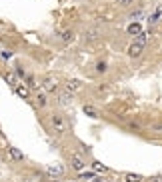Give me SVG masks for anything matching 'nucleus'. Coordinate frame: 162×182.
Here are the masks:
<instances>
[{
    "label": "nucleus",
    "instance_id": "nucleus-1",
    "mask_svg": "<svg viewBox=\"0 0 162 182\" xmlns=\"http://www.w3.org/2000/svg\"><path fill=\"white\" fill-rule=\"evenodd\" d=\"M50 128H52L56 134H64L66 130H68L66 118L62 116L60 112H52V114H50Z\"/></svg>",
    "mask_w": 162,
    "mask_h": 182
},
{
    "label": "nucleus",
    "instance_id": "nucleus-2",
    "mask_svg": "<svg viewBox=\"0 0 162 182\" xmlns=\"http://www.w3.org/2000/svg\"><path fill=\"white\" fill-rule=\"evenodd\" d=\"M144 46H146V36L140 34L138 40H134V42L128 46V56H130V58H138L140 54L144 52Z\"/></svg>",
    "mask_w": 162,
    "mask_h": 182
},
{
    "label": "nucleus",
    "instance_id": "nucleus-3",
    "mask_svg": "<svg viewBox=\"0 0 162 182\" xmlns=\"http://www.w3.org/2000/svg\"><path fill=\"white\" fill-rule=\"evenodd\" d=\"M84 166H86V162L82 160V156H78V154H72V156H70V168H72V170L82 172Z\"/></svg>",
    "mask_w": 162,
    "mask_h": 182
},
{
    "label": "nucleus",
    "instance_id": "nucleus-4",
    "mask_svg": "<svg viewBox=\"0 0 162 182\" xmlns=\"http://www.w3.org/2000/svg\"><path fill=\"white\" fill-rule=\"evenodd\" d=\"M8 156H10V160L12 162H24V152L22 150H18L16 146H8Z\"/></svg>",
    "mask_w": 162,
    "mask_h": 182
},
{
    "label": "nucleus",
    "instance_id": "nucleus-5",
    "mask_svg": "<svg viewBox=\"0 0 162 182\" xmlns=\"http://www.w3.org/2000/svg\"><path fill=\"white\" fill-rule=\"evenodd\" d=\"M72 100H74V92L64 88V90L60 92V96H58V102L62 104V106H66V104H72Z\"/></svg>",
    "mask_w": 162,
    "mask_h": 182
},
{
    "label": "nucleus",
    "instance_id": "nucleus-6",
    "mask_svg": "<svg viewBox=\"0 0 162 182\" xmlns=\"http://www.w3.org/2000/svg\"><path fill=\"white\" fill-rule=\"evenodd\" d=\"M74 30L72 28H66V30H62V32H58V40L60 42H64V44H70L72 40H74Z\"/></svg>",
    "mask_w": 162,
    "mask_h": 182
},
{
    "label": "nucleus",
    "instance_id": "nucleus-7",
    "mask_svg": "<svg viewBox=\"0 0 162 182\" xmlns=\"http://www.w3.org/2000/svg\"><path fill=\"white\" fill-rule=\"evenodd\" d=\"M46 172H48V176H52V178H60V176L64 174V168H62L60 164H52V166L46 168Z\"/></svg>",
    "mask_w": 162,
    "mask_h": 182
},
{
    "label": "nucleus",
    "instance_id": "nucleus-8",
    "mask_svg": "<svg viewBox=\"0 0 162 182\" xmlns=\"http://www.w3.org/2000/svg\"><path fill=\"white\" fill-rule=\"evenodd\" d=\"M34 98H36V104H38L40 108H46V104H48V98H46V92L38 90L36 94H34Z\"/></svg>",
    "mask_w": 162,
    "mask_h": 182
},
{
    "label": "nucleus",
    "instance_id": "nucleus-9",
    "mask_svg": "<svg viewBox=\"0 0 162 182\" xmlns=\"http://www.w3.org/2000/svg\"><path fill=\"white\" fill-rule=\"evenodd\" d=\"M42 84H44V88H46L48 92H54V90H56V86H58V84H56V80H54L52 76L44 78V80H42Z\"/></svg>",
    "mask_w": 162,
    "mask_h": 182
},
{
    "label": "nucleus",
    "instance_id": "nucleus-10",
    "mask_svg": "<svg viewBox=\"0 0 162 182\" xmlns=\"http://www.w3.org/2000/svg\"><path fill=\"white\" fill-rule=\"evenodd\" d=\"M66 88H68V90H72V92H76V90H80V88H82V82H80V80H76V78L66 80Z\"/></svg>",
    "mask_w": 162,
    "mask_h": 182
},
{
    "label": "nucleus",
    "instance_id": "nucleus-11",
    "mask_svg": "<svg viewBox=\"0 0 162 182\" xmlns=\"http://www.w3.org/2000/svg\"><path fill=\"white\" fill-rule=\"evenodd\" d=\"M140 32H142V26H140L138 22H132L128 26V34L130 36H140Z\"/></svg>",
    "mask_w": 162,
    "mask_h": 182
},
{
    "label": "nucleus",
    "instance_id": "nucleus-12",
    "mask_svg": "<svg viewBox=\"0 0 162 182\" xmlns=\"http://www.w3.org/2000/svg\"><path fill=\"white\" fill-rule=\"evenodd\" d=\"M124 180H126V182H142L144 176L136 174V172H128V174H124Z\"/></svg>",
    "mask_w": 162,
    "mask_h": 182
},
{
    "label": "nucleus",
    "instance_id": "nucleus-13",
    "mask_svg": "<svg viewBox=\"0 0 162 182\" xmlns=\"http://www.w3.org/2000/svg\"><path fill=\"white\" fill-rule=\"evenodd\" d=\"M98 36H100V32H98L96 28H92V30H86V36L84 38H86V42H94Z\"/></svg>",
    "mask_w": 162,
    "mask_h": 182
},
{
    "label": "nucleus",
    "instance_id": "nucleus-14",
    "mask_svg": "<svg viewBox=\"0 0 162 182\" xmlns=\"http://www.w3.org/2000/svg\"><path fill=\"white\" fill-rule=\"evenodd\" d=\"M160 16H162V6H158V8H156V12L150 16V18H148V22H150V24H156V22L160 20Z\"/></svg>",
    "mask_w": 162,
    "mask_h": 182
},
{
    "label": "nucleus",
    "instance_id": "nucleus-15",
    "mask_svg": "<svg viewBox=\"0 0 162 182\" xmlns=\"http://www.w3.org/2000/svg\"><path fill=\"white\" fill-rule=\"evenodd\" d=\"M106 70H108V64H106V60H98V62H96V72H98V74H104Z\"/></svg>",
    "mask_w": 162,
    "mask_h": 182
},
{
    "label": "nucleus",
    "instance_id": "nucleus-16",
    "mask_svg": "<svg viewBox=\"0 0 162 182\" xmlns=\"http://www.w3.org/2000/svg\"><path fill=\"white\" fill-rule=\"evenodd\" d=\"M16 92H18L20 98H28V96H30V90H28L26 86H16Z\"/></svg>",
    "mask_w": 162,
    "mask_h": 182
},
{
    "label": "nucleus",
    "instance_id": "nucleus-17",
    "mask_svg": "<svg viewBox=\"0 0 162 182\" xmlns=\"http://www.w3.org/2000/svg\"><path fill=\"white\" fill-rule=\"evenodd\" d=\"M114 2H116V6H120V8H130L136 0H114Z\"/></svg>",
    "mask_w": 162,
    "mask_h": 182
},
{
    "label": "nucleus",
    "instance_id": "nucleus-18",
    "mask_svg": "<svg viewBox=\"0 0 162 182\" xmlns=\"http://www.w3.org/2000/svg\"><path fill=\"white\" fill-rule=\"evenodd\" d=\"M84 112H86V116H90V118H98V110L94 106H84Z\"/></svg>",
    "mask_w": 162,
    "mask_h": 182
},
{
    "label": "nucleus",
    "instance_id": "nucleus-19",
    "mask_svg": "<svg viewBox=\"0 0 162 182\" xmlns=\"http://www.w3.org/2000/svg\"><path fill=\"white\" fill-rule=\"evenodd\" d=\"M92 178H96L94 172H80V180H92Z\"/></svg>",
    "mask_w": 162,
    "mask_h": 182
},
{
    "label": "nucleus",
    "instance_id": "nucleus-20",
    "mask_svg": "<svg viewBox=\"0 0 162 182\" xmlns=\"http://www.w3.org/2000/svg\"><path fill=\"white\" fill-rule=\"evenodd\" d=\"M128 18H130V20H140V18H142V10H134V12H130Z\"/></svg>",
    "mask_w": 162,
    "mask_h": 182
},
{
    "label": "nucleus",
    "instance_id": "nucleus-21",
    "mask_svg": "<svg viewBox=\"0 0 162 182\" xmlns=\"http://www.w3.org/2000/svg\"><path fill=\"white\" fill-rule=\"evenodd\" d=\"M92 168H94V170H98V172H104V170H106V168L102 166L100 162H96V160H94V162H92Z\"/></svg>",
    "mask_w": 162,
    "mask_h": 182
},
{
    "label": "nucleus",
    "instance_id": "nucleus-22",
    "mask_svg": "<svg viewBox=\"0 0 162 182\" xmlns=\"http://www.w3.org/2000/svg\"><path fill=\"white\" fill-rule=\"evenodd\" d=\"M6 82L14 86V84H16V76H14V74H6Z\"/></svg>",
    "mask_w": 162,
    "mask_h": 182
},
{
    "label": "nucleus",
    "instance_id": "nucleus-23",
    "mask_svg": "<svg viewBox=\"0 0 162 182\" xmlns=\"http://www.w3.org/2000/svg\"><path fill=\"white\" fill-rule=\"evenodd\" d=\"M128 128H130V130H138L140 126H138V124H134V122H132V124H128Z\"/></svg>",
    "mask_w": 162,
    "mask_h": 182
},
{
    "label": "nucleus",
    "instance_id": "nucleus-24",
    "mask_svg": "<svg viewBox=\"0 0 162 182\" xmlns=\"http://www.w3.org/2000/svg\"><path fill=\"white\" fill-rule=\"evenodd\" d=\"M150 182H162V178H158V176H154V178H152Z\"/></svg>",
    "mask_w": 162,
    "mask_h": 182
},
{
    "label": "nucleus",
    "instance_id": "nucleus-25",
    "mask_svg": "<svg viewBox=\"0 0 162 182\" xmlns=\"http://www.w3.org/2000/svg\"><path fill=\"white\" fill-rule=\"evenodd\" d=\"M154 130H156V132H162V124L160 126H154Z\"/></svg>",
    "mask_w": 162,
    "mask_h": 182
},
{
    "label": "nucleus",
    "instance_id": "nucleus-26",
    "mask_svg": "<svg viewBox=\"0 0 162 182\" xmlns=\"http://www.w3.org/2000/svg\"><path fill=\"white\" fill-rule=\"evenodd\" d=\"M94 182H102V180H100V178H94Z\"/></svg>",
    "mask_w": 162,
    "mask_h": 182
}]
</instances>
